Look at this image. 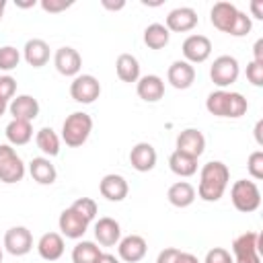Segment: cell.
<instances>
[{"label": "cell", "mask_w": 263, "mask_h": 263, "mask_svg": "<svg viewBox=\"0 0 263 263\" xmlns=\"http://www.w3.org/2000/svg\"><path fill=\"white\" fill-rule=\"evenodd\" d=\"M210 21L218 31L232 37H245L253 27L251 16L238 10L232 2H216L210 10Z\"/></svg>", "instance_id": "obj_1"}, {"label": "cell", "mask_w": 263, "mask_h": 263, "mask_svg": "<svg viewBox=\"0 0 263 263\" xmlns=\"http://www.w3.org/2000/svg\"><path fill=\"white\" fill-rule=\"evenodd\" d=\"M230 181V171L224 162L220 160H210L201 166L199 171V185H197V195L203 201H218Z\"/></svg>", "instance_id": "obj_2"}, {"label": "cell", "mask_w": 263, "mask_h": 263, "mask_svg": "<svg viewBox=\"0 0 263 263\" xmlns=\"http://www.w3.org/2000/svg\"><path fill=\"white\" fill-rule=\"evenodd\" d=\"M205 109L216 115V117H230V119H238L247 113L249 103L240 92H232V90H214L208 95L205 99Z\"/></svg>", "instance_id": "obj_3"}, {"label": "cell", "mask_w": 263, "mask_h": 263, "mask_svg": "<svg viewBox=\"0 0 263 263\" xmlns=\"http://www.w3.org/2000/svg\"><path fill=\"white\" fill-rule=\"evenodd\" d=\"M92 132V117L84 111H74L70 113L64 123H62V140L70 148L82 146Z\"/></svg>", "instance_id": "obj_4"}, {"label": "cell", "mask_w": 263, "mask_h": 263, "mask_svg": "<svg viewBox=\"0 0 263 263\" xmlns=\"http://www.w3.org/2000/svg\"><path fill=\"white\" fill-rule=\"evenodd\" d=\"M230 199H232V205L238 212L249 214V212H255L261 205V191H259L255 181L238 179L230 187Z\"/></svg>", "instance_id": "obj_5"}, {"label": "cell", "mask_w": 263, "mask_h": 263, "mask_svg": "<svg viewBox=\"0 0 263 263\" xmlns=\"http://www.w3.org/2000/svg\"><path fill=\"white\" fill-rule=\"evenodd\" d=\"M25 177V162L10 144H0V181L6 185L18 183Z\"/></svg>", "instance_id": "obj_6"}, {"label": "cell", "mask_w": 263, "mask_h": 263, "mask_svg": "<svg viewBox=\"0 0 263 263\" xmlns=\"http://www.w3.org/2000/svg\"><path fill=\"white\" fill-rule=\"evenodd\" d=\"M232 261L234 263H261L259 232H245L232 240Z\"/></svg>", "instance_id": "obj_7"}, {"label": "cell", "mask_w": 263, "mask_h": 263, "mask_svg": "<svg viewBox=\"0 0 263 263\" xmlns=\"http://www.w3.org/2000/svg\"><path fill=\"white\" fill-rule=\"evenodd\" d=\"M240 74V66H238V60L234 55H218L210 68V78L216 86H220L222 90L226 86H230L232 82H236Z\"/></svg>", "instance_id": "obj_8"}, {"label": "cell", "mask_w": 263, "mask_h": 263, "mask_svg": "<svg viewBox=\"0 0 263 263\" xmlns=\"http://www.w3.org/2000/svg\"><path fill=\"white\" fill-rule=\"evenodd\" d=\"M101 95V82L92 74H78L70 84V97L76 103L90 105Z\"/></svg>", "instance_id": "obj_9"}, {"label": "cell", "mask_w": 263, "mask_h": 263, "mask_svg": "<svg viewBox=\"0 0 263 263\" xmlns=\"http://www.w3.org/2000/svg\"><path fill=\"white\" fill-rule=\"evenodd\" d=\"M4 249L14 255V257H23L33 249V234L29 228L25 226H12L6 230L4 234Z\"/></svg>", "instance_id": "obj_10"}, {"label": "cell", "mask_w": 263, "mask_h": 263, "mask_svg": "<svg viewBox=\"0 0 263 263\" xmlns=\"http://www.w3.org/2000/svg\"><path fill=\"white\" fill-rule=\"evenodd\" d=\"M197 12L191 8V6H179V8H173L168 14H166V21H164V27L168 29V33H187L191 29L197 27Z\"/></svg>", "instance_id": "obj_11"}, {"label": "cell", "mask_w": 263, "mask_h": 263, "mask_svg": "<svg viewBox=\"0 0 263 263\" xmlns=\"http://www.w3.org/2000/svg\"><path fill=\"white\" fill-rule=\"evenodd\" d=\"M183 55H185V62H189L191 66L193 64H201L210 58L212 53V41L205 37V35H189L185 41H183Z\"/></svg>", "instance_id": "obj_12"}, {"label": "cell", "mask_w": 263, "mask_h": 263, "mask_svg": "<svg viewBox=\"0 0 263 263\" xmlns=\"http://www.w3.org/2000/svg\"><path fill=\"white\" fill-rule=\"evenodd\" d=\"M53 66H55V70L62 76H74L76 78L78 72H80V68H82V58H80V53L74 47L64 45V47L55 49V53H53Z\"/></svg>", "instance_id": "obj_13"}, {"label": "cell", "mask_w": 263, "mask_h": 263, "mask_svg": "<svg viewBox=\"0 0 263 263\" xmlns=\"http://www.w3.org/2000/svg\"><path fill=\"white\" fill-rule=\"evenodd\" d=\"M88 224H90V222H86L82 216H78L72 208H66V210L60 214V218H58V226H60L62 236L74 238V240H78V238L84 236V232L88 230Z\"/></svg>", "instance_id": "obj_14"}, {"label": "cell", "mask_w": 263, "mask_h": 263, "mask_svg": "<svg viewBox=\"0 0 263 263\" xmlns=\"http://www.w3.org/2000/svg\"><path fill=\"white\" fill-rule=\"evenodd\" d=\"M146 251H148V245H146L144 236H140V234L123 236L117 242L119 259L125 261V263H138V261H142L146 257Z\"/></svg>", "instance_id": "obj_15"}, {"label": "cell", "mask_w": 263, "mask_h": 263, "mask_svg": "<svg viewBox=\"0 0 263 263\" xmlns=\"http://www.w3.org/2000/svg\"><path fill=\"white\" fill-rule=\"evenodd\" d=\"M203 150H205V136L199 129L187 127L177 136V152L199 158L203 154Z\"/></svg>", "instance_id": "obj_16"}, {"label": "cell", "mask_w": 263, "mask_h": 263, "mask_svg": "<svg viewBox=\"0 0 263 263\" xmlns=\"http://www.w3.org/2000/svg\"><path fill=\"white\" fill-rule=\"evenodd\" d=\"M99 191L105 199L109 201H123L129 193V185L127 181L121 177V175H115V173H109L101 179L99 183Z\"/></svg>", "instance_id": "obj_17"}, {"label": "cell", "mask_w": 263, "mask_h": 263, "mask_svg": "<svg viewBox=\"0 0 263 263\" xmlns=\"http://www.w3.org/2000/svg\"><path fill=\"white\" fill-rule=\"evenodd\" d=\"M136 92L142 101L146 103H156L164 97V80L156 74H146L140 76V80L136 82Z\"/></svg>", "instance_id": "obj_18"}, {"label": "cell", "mask_w": 263, "mask_h": 263, "mask_svg": "<svg viewBox=\"0 0 263 263\" xmlns=\"http://www.w3.org/2000/svg\"><path fill=\"white\" fill-rule=\"evenodd\" d=\"M95 238L103 247H115L121 240V226L115 218H99L95 222Z\"/></svg>", "instance_id": "obj_19"}, {"label": "cell", "mask_w": 263, "mask_h": 263, "mask_svg": "<svg viewBox=\"0 0 263 263\" xmlns=\"http://www.w3.org/2000/svg\"><path fill=\"white\" fill-rule=\"evenodd\" d=\"M166 80L171 82V86L179 88V90H185L193 84L195 80V68L185 62V60H177L168 66V72H166Z\"/></svg>", "instance_id": "obj_20"}, {"label": "cell", "mask_w": 263, "mask_h": 263, "mask_svg": "<svg viewBox=\"0 0 263 263\" xmlns=\"http://www.w3.org/2000/svg\"><path fill=\"white\" fill-rule=\"evenodd\" d=\"M156 150L148 142H138L129 152V162L138 173H148L156 166Z\"/></svg>", "instance_id": "obj_21"}, {"label": "cell", "mask_w": 263, "mask_h": 263, "mask_svg": "<svg viewBox=\"0 0 263 263\" xmlns=\"http://www.w3.org/2000/svg\"><path fill=\"white\" fill-rule=\"evenodd\" d=\"M8 111L12 115V119H21V121H33L39 115V103L35 97L31 95H18L16 99L10 101Z\"/></svg>", "instance_id": "obj_22"}, {"label": "cell", "mask_w": 263, "mask_h": 263, "mask_svg": "<svg viewBox=\"0 0 263 263\" xmlns=\"http://www.w3.org/2000/svg\"><path fill=\"white\" fill-rule=\"evenodd\" d=\"M37 253L45 261H58L64 255V236L60 232H45L37 242Z\"/></svg>", "instance_id": "obj_23"}, {"label": "cell", "mask_w": 263, "mask_h": 263, "mask_svg": "<svg viewBox=\"0 0 263 263\" xmlns=\"http://www.w3.org/2000/svg\"><path fill=\"white\" fill-rule=\"evenodd\" d=\"M29 175L33 177V181H37L39 185H51L58 179V171L51 164V160L47 156H37L29 162Z\"/></svg>", "instance_id": "obj_24"}, {"label": "cell", "mask_w": 263, "mask_h": 263, "mask_svg": "<svg viewBox=\"0 0 263 263\" xmlns=\"http://www.w3.org/2000/svg\"><path fill=\"white\" fill-rule=\"evenodd\" d=\"M23 58L29 66L41 68L49 62V45L43 39H29L23 47Z\"/></svg>", "instance_id": "obj_25"}, {"label": "cell", "mask_w": 263, "mask_h": 263, "mask_svg": "<svg viewBox=\"0 0 263 263\" xmlns=\"http://www.w3.org/2000/svg\"><path fill=\"white\" fill-rule=\"evenodd\" d=\"M195 195H197L195 187L187 181H177L166 191V197H168L171 205H175V208H189L195 201Z\"/></svg>", "instance_id": "obj_26"}, {"label": "cell", "mask_w": 263, "mask_h": 263, "mask_svg": "<svg viewBox=\"0 0 263 263\" xmlns=\"http://www.w3.org/2000/svg\"><path fill=\"white\" fill-rule=\"evenodd\" d=\"M115 72L121 82H138L140 80V62L132 53H121L115 62Z\"/></svg>", "instance_id": "obj_27"}, {"label": "cell", "mask_w": 263, "mask_h": 263, "mask_svg": "<svg viewBox=\"0 0 263 263\" xmlns=\"http://www.w3.org/2000/svg\"><path fill=\"white\" fill-rule=\"evenodd\" d=\"M6 140L10 146H25L31 142L33 138V127H31V121H21V119H12L6 129Z\"/></svg>", "instance_id": "obj_28"}, {"label": "cell", "mask_w": 263, "mask_h": 263, "mask_svg": "<svg viewBox=\"0 0 263 263\" xmlns=\"http://www.w3.org/2000/svg\"><path fill=\"white\" fill-rule=\"evenodd\" d=\"M60 136L51 129V127H41L37 134H35V144L37 148L49 158V156H58L60 154Z\"/></svg>", "instance_id": "obj_29"}, {"label": "cell", "mask_w": 263, "mask_h": 263, "mask_svg": "<svg viewBox=\"0 0 263 263\" xmlns=\"http://www.w3.org/2000/svg\"><path fill=\"white\" fill-rule=\"evenodd\" d=\"M168 166H171V171H173L175 175H179V177H191V175L197 173V158L187 156V154L175 150V152L168 156Z\"/></svg>", "instance_id": "obj_30"}, {"label": "cell", "mask_w": 263, "mask_h": 263, "mask_svg": "<svg viewBox=\"0 0 263 263\" xmlns=\"http://www.w3.org/2000/svg\"><path fill=\"white\" fill-rule=\"evenodd\" d=\"M168 39H171V33L164 25L160 23H152L144 29V43L150 47V49H162L168 45Z\"/></svg>", "instance_id": "obj_31"}, {"label": "cell", "mask_w": 263, "mask_h": 263, "mask_svg": "<svg viewBox=\"0 0 263 263\" xmlns=\"http://www.w3.org/2000/svg\"><path fill=\"white\" fill-rule=\"evenodd\" d=\"M101 253L103 251L92 240H80L72 249V263H97Z\"/></svg>", "instance_id": "obj_32"}, {"label": "cell", "mask_w": 263, "mask_h": 263, "mask_svg": "<svg viewBox=\"0 0 263 263\" xmlns=\"http://www.w3.org/2000/svg\"><path fill=\"white\" fill-rule=\"evenodd\" d=\"M78 216H82L86 222H92L97 218V201L90 197H78L72 205H70Z\"/></svg>", "instance_id": "obj_33"}, {"label": "cell", "mask_w": 263, "mask_h": 263, "mask_svg": "<svg viewBox=\"0 0 263 263\" xmlns=\"http://www.w3.org/2000/svg\"><path fill=\"white\" fill-rule=\"evenodd\" d=\"M18 62H21V53H18L16 47H12V45H2L0 47V70L10 72L18 66Z\"/></svg>", "instance_id": "obj_34"}, {"label": "cell", "mask_w": 263, "mask_h": 263, "mask_svg": "<svg viewBox=\"0 0 263 263\" xmlns=\"http://www.w3.org/2000/svg\"><path fill=\"white\" fill-rule=\"evenodd\" d=\"M247 171H249V175L255 181H261L263 179V152L261 150L251 152V156L247 160Z\"/></svg>", "instance_id": "obj_35"}, {"label": "cell", "mask_w": 263, "mask_h": 263, "mask_svg": "<svg viewBox=\"0 0 263 263\" xmlns=\"http://www.w3.org/2000/svg\"><path fill=\"white\" fill-rule=\"evenodd\" d=\"M16 92V80L12 76H0V101L8 103L14 99Z\"/></svg>", "instance_id": "obj_36"}, {"label": "cell", "mask_w": 263, "mask_h": 263, "mask_svg": "<svg viewBox=\"0 0 263 263\" xmlns=\"http://www.w3.org/2000/svg\"><path fill=\"white\" fill-rule=\"evenodd\" d=\"M203 263H234V261H232L230 251H226L224 247H214V249L208 251Z\"/></svg>", "instance_id": "obj_37"}, {"label": "cell", "mask_w": 263, "mask_h": 263, "mask_svg": "<svg viewBox=\"0 0 263 263\" xmlns=\"http://www.w3.org/2000/svg\"><path fill=\"white\" fill-rule=\"evenodd\" d=\"M247 78L253 86H263V64L249 62L247 64Z\"/></svg>", "instance_id": "obj_38"}, {"label": "cell", "mask_w": 263, "mask_h": 263, "mask_svg": "<svg viewBox=\"0 0 263 263\" xmlns=\"http://www.w3.org/2000/svg\"><path fill=\"white\" fill-rule=\"evenodd\" d=\"M41 4V8L45 10V12H62V10H66V8H70L72 6V0H41L39 2Z\"/></svg>", "instance_id": "obj_39"}, {"label": "cell", "mask_w": 263, "mask_h": 263, "mask_svg": "<svg viewBox=\"0 0 263 263\" xmlns=\"http://www.w3.org/2000/svg\"><path fill=\"white\" fill-rule=\"evenodd\" d=\"M181 251L179 249H175V247H168V249H162L160 253H158V257H156V263H175V259H177V255H179Z\"/></svg>", "instance_id": "obj_40"}, {"label": "cell", "mask_w": 263, "mask_h": 263, "mask_svg": "<svg viewBox=\"0 0 263 263\" xmlns=\"http://www.w3.org/2000/svg\"><path fill=\"white\" fill-rule=\"evenodd\" d=\"M253 62H259V64H263V39H257L255 41V45H253Z\"/></svg>", "instance_id": "obj_41"}, {"label": "cell", "mask_w": 263, "mask_h": 263, "mask_svg": "<svg viewBox=\"0 0 263 263\" xmlns=\"http://www.w3.org/2000/svg\"><path fill=\"white\" fill-rule=\"evenodd\" d=\"M175 263H199V259L195 257V255H191V253H179L177 255V259H175Z\"/></svg>", "instance_id": "obj_42"}, {"label": "cell", "mask_w": 263, "mask_h": 263, "mask_svg": "<svg viewBox=\"0 0 263 263\" xmlns=\"http://www.w3.org/2000/svg\"><path fill=\"white\" fill-rule=\"evenodd\" d=\"M251 12L255 18H263V0H253L251 2Z\"/></svg>", "instance_id": "obj_43"}, {"label": "cell", "mask_w": 263, "mask_h": 263, "mask_svg": "<svg viewBox=\"0 0 263 263\" xmlns=\"http://www.w3.org/2000/svg\"><path fill=\"white\" fill-rule=\"evenodd\" d=\"M101 4H103V8H107V10H121V8L125 6V2H123V0H117V2H111V0H101Z\"/></svg>", "instance_id": "obj_44"}, {"label": "cell", "mask_w": 263, "mask_h": 263, "mask_svg": "<svg viewBox=\"0 0 263 263\" xmlns=\"http://www.w3.org/2000/svg\"><path fill=\"white\" fill-rule=\"evenodd\" d=\"M97 263H119V259L115 255H111V253H101V257H99Z\"/></svg>", "instance_id": "obj_45"}, {"label": "cell", "mask_w": 263, "mask_h": 263, "mask_svg": "<svg viewBox=\"0 0 263 263\" xmlns=\"http://www.w3.org/2000/svg\"><path fill=\"white\" fill-rule=\"evenodd\" d=\"M261 129H263V119H259V121H257V125H255V140H257V144H259V146L263 144V138H261Z\"/></svg>", "instance_id": "obj_46"}, {"label": "cell", "mask_w": 263, "mask_h": 263, "mask_svg": "<svg viewBox=\"0 0 263 263\" xmlns=\"http://www.w3.org/2000/svg\"><path fill=\"white\" fill-rule=\"evenodd\" d=\"M16 6H21V8H29V6H35V0H29V2H21V0H16Z\"/></svg>", "instance_id": "obj_47"}, {"label": "cell", "mask_w": 263, "mask_h": 263, "mask_svg": "<svg viewBox=\"0 0 263 263\" xmlns=\"http://www.w3.org/2000/svg\"><path fill=\"white\" fill-rule=\"evenodd\" d=\"M4 10H6V0H0V21L4 16Z\"/></svg>", "instance_id": "obj_48"}, {"label": "cell", "mask_w": 263, "mask_h": 263, "mask_svg": "<svg viewBox=\"0 0 263 263\" xmlns=\"http://www.w3.org/2000/svg\"><path fill=\"white\" fill-rule=\"evenodd\" d=\"M8 109V103H4V101H0V115H4V111Z\"/></svg>", "instance_id": "obj_49"}, {"label": "cell", "mask_w": 263, "mask_h": 263, "mask_svg": "<svg viewBox=\"0 0 263 263\" xmlns=\"http://www.w3.org/2000/svg\"><path fill=\"white\" fill-rule=\"evenodd\" d=\"M0 263H2V247H0Z\"/></svg>", "instance_id": "obj_50"}]
</instances>
